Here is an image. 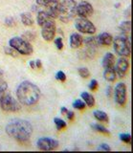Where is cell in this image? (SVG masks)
<instances>
[{"mask_svg":"<svg viewBox=\"0 0 133 153\" xmlns=\"http://www.w3.org/2000/svg\"><path fill=\"white\" fill-rule=\"evenodd\" d=\"M5 131L8 136L20 145H28L33 134V126L27 120L13 119L7 123Z\"/></svg>","mask_w":133,"mask_h":153,"instance_id":"obj_1","label":"cell"},{"mask_svg":"<svg viewBox=\"0 0 133 153\" xmlns=\"http://www.w3.org/2000/svg\"><path fill=\"white\" fill-rule=\"evenodd\" d=\"M41 91L39 86L30 80H24L18 84L16 88V97L18 102L26 106H32L37 103L40 99Z\"/></svg>","mask_w":133,"mask_h":153,"instance_id":"obj_2","label":"cell"},{"mask_svg":"<svg viewBox=\"0 0 133 153\" xmlns=\"http://www.w3.org/2000/svg\"><path fill=\"white\" fill-rule=\"evenodd\" d=\"M77 2L75 0H61L59 2V20L63 23H68L77 16L76 14Z\"/></svg>","mask_w":133,"mask_h":153,"instance_id":"obj_3","label":"cell"},{"mask_svg":"<svg viewBox=\"0 0 133 153\" xmlns=\"http://www.w3.org/2000/svg\"><path fill=\"white\" fill-rule=\"evenodd\" d=\"M113 48L116 54L120 56H129L131 52L130 47V38L128 36L126 35H120L113 38Z\"/></svg>","mask_w":133,"mask_h":153,"instance_id":"obj_4","label":"cell"},{"mask_svg":"<svg viewBox=\"0 0 133 153\" xmlns=\"http://www.w3.org/2000/svg\"><path fill=\"white\" fill-rule=\"evenodd\" d=\"M9 46L13 47L18 52V54L23 56H30L34 52V48L31 45V43L19 36L12 37L9 40Z\"/></svg>","mask_w":133,"mask_h":153,"instance_id":"obj_5","label":"cell"},{"mask_svg":"<svg viewBox=\"0 0 133 153\" xmlns=\"http://www.w3.org/2000/svg\"><path fill=\"white\" fill-rule=\"evenodd\" d=\"M0 108L5 112H17L21 109V103L11 94L5 93L0 98Z\"/></svg>","mask_w":133,"mask_h":153,"instance_id":"obj_6","label":"cell"},{"mask_svg":"<svg viewBox=\"0 0 133 153\" xmlns=\"http://www.w3.org/2000/svg\"><path fill=\"white\" fill-rule=\"evenodd\" d=\"M75 28L80 33H87V35H93L96 32V26L89 20L88 18L85 17H78L75 20Z\"/></svg>","mask_w":133,"mask_h":153,"instance_id":"obj_7","label":"cell"},{"mask_svg":"<svg viewBox=\"0 0 133 153\" xmlns=\"http://www.w3.org/2000/svg\"><path fill=\"white\" fill-rule=\"evenodd\" d=\"M41 36L45 41H52L56 36V23L54 19H50L45 22L43 25H41Z\"/></svg>","mask_w":133,"mask_h":153,"instance_id":"obj_8","label":"cell"},{"mask_svg":"<svg viewBox=\"0 0 133 153\" xmlns=\"http://www.w3.org/2000/svg\"><path fill=\"white\" fill-rule=\"evenodd\" d=\"M59 146V143L58 140L53 138H47V137H42L39 138L36 141V146L40 150L44 151H50L54 150Z\"/></svg>","mask_w":133,"mask_h":153,"instance_id":"obj_9","label":"cell"},{"mask_svg":"<svg viewBox=\"0 0 133 153\" xmlns=\"http://www.w3.org/2000/svg\"><path fill=\"white\" fill-rule=\"evenodd\" d=\"M115 96V102L120 106H125L126 102V85L123 82H119L113 91Z\"/></svg>","mask_w":133,"mask_h":153,"instance_id":"obj_10","label":"cell"},{"mask_svg":"<svg viewBox=\"0 0 133 153\" xmlns=\"http://www.w3.org/2000/svg\"><path fill=\"white\" fill-rule=\"evenodd\" d=\"M94 9L93 6L87 1H80L77 4L76 7V14L79 16V17H85L88 18L93 14Z\"/></svg>","mask_w":133,"mask_h":153,"instance_id":"obj_11","label":"cell"},{"mask_svg":"<svg viewBox=\"0 0 133 153\" xmlns=\"http://www.w3.org/2000/svg\"><path fill=\"white\" fill-rule=\"evenodd\" d=\"M128 68H129V62L123 56L119 57L116 62V65L114 66V69L116 71V75L119 78H125Z\"/></svg>","mask_w":133,"mask_h":153,"instance_id":"obj_12","label":"cell"},{"mask_svg":"<svg viewBox=\"0 0 133 153\" xmlns=\"http://www.w3.org/2000/svg\"><path fill=\"white\" fill-rule=\"evenodd\" d=\"M44 11L49 14V16L55 19L59 17V0H54L53 2H51L49 5H47L45 7Z\"/></svg>","mask_w":133,"mask_h":153,"instance_id":"obj_13","label":"cell"},{"mask_svg":"<svg viewBox=\"0 0 133 153\" xmlns=\"http://www.w3.org/2000/svg\"><path fill=\"white\" fill-rule=\"evenodd\" d=\"M69 43H70L71 48L78 49V48H80L83 44V37L82 36V35H80L79 33H73L72 35L70 36Z\"/></svg>","mask_w":133,"mask_h":153,"instance_id":"obj_14","label":"cell"},{"mask_svg":"<svg viewBox=\"0 0 133 153\" xmlns=\"http://www.w3.org/2000/svg\"><path fill=\"white\" fill-rule=\"evenodd\" d=\"M97 40H98L99 45L109 46L113 41V36H112L111 33L103 32L102 33H100V35L97 36Z\"/></svg>","mask_w":133,"mask_h":153,"instance_id":"obj_15","label":"cell"},{"mask_svg":"<svg viewBox=\"0 0 133 153\" xmlns=\"http://www.w3.org/2000/svg\"><path fill=\"white\" fill-rule=\"evenodd\" d=\"M116 61V57L114 56L112 53H106L104 55L103 61H102V65L104 69L106 68H109V67H113L114 64H115Z\"/></svg>","mask_w":133,"mask_h":153,"instance_id":"obj_16","label":"cell"},{"mask_svg":"<svg viewBox=\"0 0 133 153\" xmlns=\"http://www.w3.org/2000/svg\"><path fill=\"white\" fill-rule=\"evenodd\" d=\"M103 78L108 82H114L117 79L116 71L113 67H109V68H106L103 72Z\"/></svg>","mask_w":133,"mask_h":153,"instance_id":"obj_17","label":"cell"},{"mask_svg":"<svg viewBox=\"0 0 133 153\" xmlns=\"http://www.w3.org/2000/svg\"><path fill=\"white\" fill-rule=\"evenodd\" d=\"M50 19H53L48 13L45 11H39L37 12V16H36V22L39 24V26L43 25L45 22H47Z\"/></svg>","mask_w":133,"mask_h":153,"instance_id":"obj_18","label":"cell"},{"mask_svg":"<svg viewBox=\"0 0 133 153\" xmlns=\"http://www.w3.org/2000/svg\"><path fill=\"white\" fill-rule=\"evenodd\" d=\"M80 97H82V100L85 102V104L87 105L88 107H93L95 105V99L93 97V95H91L88 92H82L80 94Z\"/></svg>","mask_w":133,"mask_h":153,"instance_id":"obj_19","label":"cell"},{"mask_svg":"<svg viewBox=\"0 0 133 153\" xmlns=\"http://www.w3.org/2000/svg\"><path fill=\"white\" fill-rule=\"evenodd\" d=\"M93 116L99 122H102V123H108L109 122L108 115L104 111H102V110H95V111L93 112Z\"/></svg>","mask_w":133,"mask_h":153,"instance_id":"obj_20","label":"cell"},{"mask_svg":"<svg viewBox=\"0 0 133 153\" xmlns=\"http://www.w3.org/2000/svg\"><path fill=\"white\" fill-rule=\"evenodd\" d=\"M83 43L87 48L98 49L99 43H98V40H97V37H95V36H88L86 38H83Z\"/></svg>","mask_w":133,"mask_h":153,"instance_id":"obj_21","label":"cell"},{"mask_svg":"<svg viewBox=\"0 0 133 153\" xmlns=\"http://www.w3.org/2000/svg\"><path fill=\"white\" fill-rule=\"evenodd\" d=\"M20 20L25 26H32L34 24V19L32 18L30 13H22L20 14Z\"/></svg>","mask_w":133,"mask_h":153,"instance_id":"obj_22","label":"cell"},{"mask_svg":"<svg viewBox=\"0 0 133 153\" xmlns=\"http://www.w3.org/2000/svg\"><path fill=\"white\" fill-rule=\"evenodd\" d=\"M130 26H131V22L129 20L127 21H123L120 24L119 26V29L121 30V32L123 33V35L127 36L128 33H130Z\"/></svg>","mask_w":133,"mask_h":153,"instance_id":"obj_23","label":"cell"},{"mask_svg":"<svg viewBox=\"0 0 133 153\" xmlns=\"http://www.w3.org/2000/svg\"><path fill=\"white\" fill-rule=\"evenodd\" d=\"M23 39H25L27 41H32V40H35V38L36 37V35L35 32H32V31H26L25 33H22V36H21Z\"/></svg>","mask_w":133,"mask_h":153,"instance_id":"obj_24","label":"cell"},{"mask_svg":"<svg viewBox=\"0 0 133 153\" xmlns=\"http://www.w3.org/2000/svg\"><path fill=\"white\" fill-rule=\"evenodd\" d=\"M91 127L94 129V130H96L100 133H103V134H109V130L104 127L103 126H102V124H99V123H92L91 124Z\"/></svg>","mask_w":133,"mask_h":153,"instance_id":"obj_25","label":"cell"},{"mask_svg":"<svg viewBox=\"0 0 133 153\" xmlns=\"http://www.w3.org/2000/svg\"><path fill=\"white\" fill-rule=\"evenodd\" d=\"M54 123H55V126H56V127L58 130H62V129H64L66 126H67L66 123L60 118H55L54 119Z\"/></svg>","mask_w":133,"mask_h":153,"instance_id":"obj_26","label":"cell"},{"mask_svg":"<svg viewBox=\"0 0 133 153\" xmlns=\"http://www.w3.org/2000/svg\"><path fill=\"white\" fill-rule=\"evenodd\" d=\"M4 52H5V54L7 56H10L13 57H17L18 55H19L18 54V52L16 49H13V48L11 46H6L5 48H4Z\"/></svg>","mask_w":133,"mask_h":153,"instance_id":"obj_27","label":"cell"},{"mask_svg":"<svg viewBox=\"0 0 133 153\" xmlns=\"http://www.w3.org/2000/svg\"><path fill=\"white\" fill-rule=\"evenodd\" d=\"M78 73L82 79H87L90 76V72L86 67H80V68H79Z\"/></svg>","mask_w":133,"mask_h":153,"instance_id":"obj_28","label":"cell"},{"mask_svg":"<svg viewBox=\"0 0 133 153\" xmlns=\"http://www.w3.org/2000/svg\"><path fill=\"white\" fill-rule=\"evenodd\" d=\"M86 104L83 102L82 100H76L75 102H73V107L76 109H79V110H82L85 108Z\"/></svg>","mask_w":133,"mask_h":153,"instance_id":"obj_29","label":"cell"},{"mask_svg":"<svg viewBox=\"0 0 133 153\" xmlns=\"http://www.w3.org/2000/svg\"><path fill=\"white\" fill-rule=\"evenodd\" d=\"M4 24L7 26V27H13L16 26V19L13 18V16H9V17H6L5 18V21H4Z\"/></svg>","mask_w":133,"mask_h":153,"instance_id":"obj_30","label":"cell"},{"mask_svg":"<svg viewBox=\"0 0 133 153\" xmlns=\"http://www.w3.org/2000/svg\"><path fill=\"white\" fill-rule=\"evenodd\" d=\"M120 140L126 143H129L131 142V136L128 133H122L120 134Z\"/></svg>","mask_w":133,"mask_h":153,"instance_id":"obj_31","label":"cell"},{"mask_svg":"<svg viewBox=\"0 0 133 153\" xmlns=\"http://www.w3.org/2000/svg\"><path fill=\"white\" fill-rule=\"evenodd\" d=\"M7 89H8V84L6 81H4V80L0 81V98L6 93Z\"/></svg>","mask_w":133,"mask_h":153,"instance_id":"obj_32","label":"cell"},{"mask_svg":"<svg viewBox=\"0 0 133 153\" xmlns=\"http://www.w3.org/2000/svg\"><path fill=\"white\" fill-rule=\"evenodd\" d=\"M56 79H58L59 81H61V82H63V81L66 80V75L64 72L62 71H59L58 73L56 74Z\"/></svg>","mask_w":133,"mask_h":153,"instance_id":"obj_33","label":"cell"},{"mask_svg":"<svg viewBox=\"0 0 133 153\" xmlns=\"http://www.w3.org/2000/svg\"><path fill=\"white\" fill-rule=\"evenodd\" d=\"M54 0H36V5L37 6H40V7H46L47 5H49L51 2H53Z\"/></svg>","mask_w":133,"mask_h":153,"instance_id":"obj_34","label":"cell"},{"mask_svg":"<svg viewBox=\"0 0 133 153\" xmlns=\"http://www.w3.org/2000/svg\"><path fill=\"white\" fill-rule=\"evenodd\" d=\"M98 85H99L98 80L97 79H92L89 82V84H88V88L91 90V91H95V90L98 88Z\"/></svg>","mask_w":133,"mask_h":153,"instance_id":"obj_35","label":"cell"},{"mask_svg":"<svg viewBox=\"0 0 133 153\" xmlns=\"http://www.w3.org/2000/svg\"><path fill=\"white\" fill-rule=\"evenodd\" d=\"M55 45L58 48L59 50H62L63 48V42H62V38L61 37H56L55 39Z\"/></svg>","mask_w":133,"mask_h":153,"instance_id":"obj_36","label":"cell"},{"mask_svg":"<svg viewBox=\"0 0 133 153\" xmlns=\"http://www.w3.org/2000/svg\"><path fill=\"white\" fill-rule=\"evenodd\" d=\"M98 150H100V151H110L111 150V147L109 146L107 143H101V145L99 146V147H98Z\"/></svg>","mask_w":133,"mask_h":153,"instance_id":"obj_37","label":"cell"},{"mask_svg":"<svg viewBox=\"0 0 133 153\" xmlns=\"http://www.w3.org/2000/svg\"><path fill=\"white\" fill-rule=\"evenodd\" d=\"M65 116L67 117L69 121H73L75 118V113L73 111H71V110H67V112L65 113Z\"/></svg>","mask_w":133,"mask_h":153,"instance_id":"obj_38","label":"cell"},{"mask_svg":"<svg viewBox=\"0 0 133 153\" xmlns=\"http://www.w3.org/2000/svg\"><path fill=\"white\" fill-rule=\"evenodd\" d=\"M113 95V88L111 87L110 85H108L106 87V96L107 98H111Z\"/></svg>","mask_w":133,"mask_h":153,"instance_id":"obj_39","label":"cell"},{"mask_svg":"<svg viewBox=\"0 0 133 153\" xmlns=\"http://www.w3.org/2000/svg\"><path fill=\"white\" fill-rule=\"evenodd\" d=\"M41 67H42V62H41V60L40 59H36V68L40 69Z\"/></svg>","mask_w":133,"mask_h":153,"instance_id":"obj_40","label":"cell"},{"mask_svg":"<svg viewBox=\"0 0 133 153\" xmlns=\"http://www.w3.org/2000/svg\"><path fill=\"white\" fill-rule=\"evenodd\" d=\"M29 65H30V67L32 69H36V61L35 60H31L29 62Z\"/></svg>","mask_w":133,"mask_h":153,"instance_id":"obj_41","label":"cell"},{"mask_svg":"<svg viewBox=\"0 0 133 153\" xmlns=\"http://www.w3.org/2000/svg\"><path fill=\"white\" fill-rule=\"evenodd\" d=\"M67 108H66L65 106H63V107H61V109H60V112H61V114L62 115H65V113L67 112Z\"/></svg>","mask_w":133,"mask_h":153,"instance_id":"obj_42","label":"cell"},{"mask_svg":"<svg viewBox=\"0 0 133 153\" xmlns=\"http://www.w3.org/2000/svg\"><path fill=\"white\" fill-rule=\"evenodd\" d=\"M125 14L126 16H130V8L129 7L126 9V11H125Z\"/></svg>","mask_w":133,"mask_h":153,"instance_id":"obj_43","label":"cell"},{"mask_svg":"<svg viewBox=\"0 0 133 153\" xmlns=\"http://www.w3.org/2000/svg\"><path fill=\"white\" fill-rule=\"evenodd\" d=\"M3 80V72L0 70V81Z\"/></svg>","mask_w":133,"mask_h":153,"instance_id":"obj_44","label":"cell"},{"mask_svg":"<svg viewBox=\"0 0 133 153\" xmlns=\"http://www.w3.org/2000/svg\"><path fill=\"white\" fill-rule=\"evenodd\" d=\"M121 6V4L120 3H118V4H115V8H119Z\"/></svg>","mask_w":133,"mask_h":153,"instance_id":"obj_45","label":"cell"},{"mask_svg":"<svg viewBox=\"0 0 133 153\" xmlns=\"http://www.w3.org/2000/svg\"><path fill=\"white\" fill-rule=\"evenodd\" d=\"M0 149H1V146H0Z\"/></svg>","mask_w":133,"mask_h":153,"instance_id":"obj_46","label":"cell"}]
</instances>
